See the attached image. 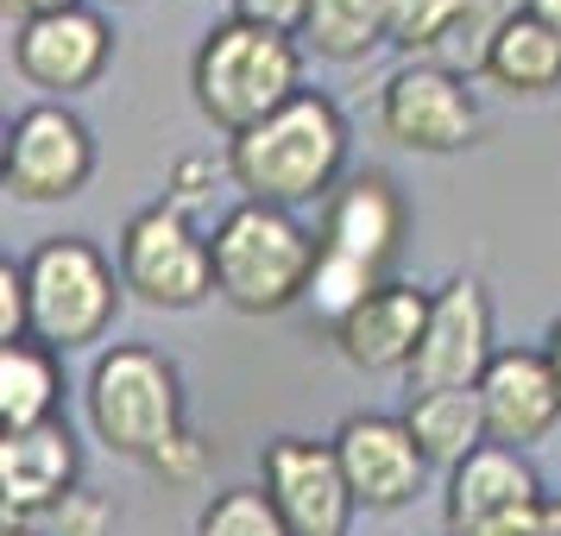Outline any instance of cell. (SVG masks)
Instances as JSON below:
<instances>
[{"label": "cell", "instance_id": "cell-1", "mask_svg": "<svg viewBox=\"0 0 561 536\" xmlns=\"http://www.w3.org/2000/svg\"><path fill=\"white\" fill-rule=\"evenodd\" d=\"M82 417L107 455L139 460L158 480L203 474V442L190 435L178 360L146 347V341H114L95 354L89 379H82Z\"/></svg>", "mask_w": 561, "mask_h": 536}, {"label": "cell", "instance_id": "cell-2", "mask_svg": "<svg viewBox=\"0 0 561 536\" xmlns=\"http://www.w3.org/2000/svg\"><path fill=\"white\" fill-rule=\"evenodd\" d=\"M347 114L334 107V95L304 89L290 107H278L272 121H259L253 133L228 139V178L240 190V203L265 208H309L329 203L341 178H347Z\"/></svg>", "mask_w": 561, "mask_h": 536}, {"label": "cell", "instance_id": "cell-3", "mask_svg": "<svg viewBox=\"0 0 561 536\" xmlns=\"http://www.w3.org/2000/svg\"><path fill=\"white\" fill-rule=\"evenodd\" d=\"M190 95L208 127L240 139L304 95V45L228 13L221 26L203 32V45L190 57Z\"/></svg>", "mask_w": 561, "mask_h": 536}, {"label": "cell", "instance_id": "cell-4", "mask_svg": "<svg viewBox=\"0 0 561 536\" xmlns=\"http://www.w3.org/2000/svg\"><path fill=\"white\" fill-rule=\"evenodd\" d=\"M215 297L240 316H284L309 304V278L322 259V233L297 221V208L233 203L215 233Z\"/></svg>", "mask_w": 561, "mask_h": 536}, {"label": "cell", "instance_id": "cell-5", "mask_svg": "<svg viewBox=\"0 0 561 536\" xmlns=\"http://www.w3.org/2000/svg\"><path fill=\"white\" fill-rule=\"evenodd\" d=\"M121 297H127V278L89 233H51L26 253L32 341H45L51 354L95 347L114 329Z\"/></svg>", "mask_w": 561, "mask_h": 536}, {"label": "cell", "instance_id": "cell-6", "mask_svg": "<svg viewBox=\"0 0 561 536\" xmlns=\"http://www.w3.org/2000/svg\"><path fill=\"white\" fill-rule=\"evenodd\" d=\"M114 265L133 297L152 309H196L215 297V247L196 228V215H183L164 196L127 215V228L114 240Z\"/></svg>", "mask_w": 561, "mask_h": 536}, {"label": "cell", "instance_id": "cell-7", "mask_svg": "<svg viewBox=\"0 0 561 536\" xmlns=\"http://www.w3.org/2000/svg\"><path fill=\"white\" fill-rule=\"evenodd\" d=\"M480 95L442 57H404L379 89V133L404 152L455 158L480 139Z\"/></svg>", "mask_w": 561, "mask_h": 536}, {"label": "cell", "instance_id": "cell-8", "mask_svg": "<svg viewBox=\"0 0 561 536\" xmlns=\"http://www.w3.org/2000/svg\"><path fill=\"white\" fill-rule=\"evenodd\" d=\"M95 178V133L70 102H32L7 121L0 183L13 203H70Z\"/></svg>", "mask_w": 561, "mask_h": 536}, {"label": "cell", "instance_id": "cell-9", "mask_svg": "<svg viewBox=\"0 0 561 536\" xmlns=\"http://www.w3.org/2000/svg\"><path fill=\"white\" fill-rule=\"evenodd\" d=\"M499 360V329H492V297L480 278H448L430 290V322L423 347L410 360V391H480L485 366Z\"/></svg>", "mask_w": 561, "mask_h": 536}, {"label": "cell", "instance_id": "cell-10", "mask_svg": "<svg viewBox=\"0 0 561 536\" xmlns=\"http://www.w3.org/2000/svg\"><path fill=\"white\" fill-rule=\"evenodd\" d=\"M259 486L290 524V536H354V486L341 474L334 442L316 435H272L259 448Z\"/></svg>", "mask_w": 561, "mask_h": 536}, {"label": "cell", "instance_id": "cell-11", "mask_svg": "<svg viewBox=\"0 0 561 536\" xmlns=\"http://www.w3.org/2000/svg\"><path fill=\"white\" fill-rule=\"evenodd\" d=\"M549 505V492L536 480L524 448L485 442L473 460H460L442 492L448 536H536V517Z\"/></svg>", "mask_w": 561, "mask_h": 536}, {"label": "cell", "instance_id": "cell-12", "mask_svg": "<svg viewBox=\"0 0 561 536\" xmlns=\"http://www.w3.org/2000/svg\"><path fill=\"white\" fill-rule=\"evenodd\" d=\"M107 64H114V26L89 0L70 13H51V20L13 26V70H20V82L45 89V102H70L82 89H95Z\"/></svg>", "mask_w": 561, "mask_h": 536}, {"label": "cell", "instance_id": "cell-13", "mask_svg": "<svg viewBox=\"0 0 561 536\" xmlns=\"http://www.w3.org/2000/svg\"><path fill=\"white\" fill-rule=\"evenodd\" d=\"M316 233H322L329 253L391 278V265L404 253V233H410V203H404V190H398V178L379 171V164L347 171L341 190L322 203V228Z\"/></svg>", "mask_w": 561, "mask_h": 536}, {"label": "cell", "instance_id": "cell-14", "mask_svg": "<svg viewBox=\"0 0 561 536\" xmlns=\"http://www.w3.org/2000/svg\"><path fill=\"white\" fill-rule=\"evenodd\" d=\"M329 442H334V455H341V474L354 486V499L366 511H404L423 492V480H430V460H423L404 417L354 410V417H341V430Z\"/></svg>", "mask_w": 561, "mask_h": 536}, {"label": "cell", "instance_id": "cell-15", "mask_svg": "<svg viewBox=\"0 0 561 536\" xmlns=\"http://www.w3.org/2000/svg\"><path fill=\"white\" fill-rule=\"evenodd\" d=\"M480 404H485V430L499 448H536L549 442L561 423V385L549 373L542 347H499V360L485 366L480 379Z\"/></svg>", "mask_w": 561, "mask_h": 536}, {"label": "cell", "instance_id": "cell-16", "mask_svg": "<svg viewBox=\"0 0 561 536\" xmlns=\"http://www.w3.org/2000/svg\"><path fill=\"white\" fill-rule=\"evenodd\" d=\"M423 322H430V290H416L410 278H385L354 316L334 322L329 341L359 373H410L423 347Z\"/></svg>", "mask_w": 561, "mask_h": 536}, {"label": "cell", "instance_id": "cell-17", "mask_svg": "<svg viewBox=\"0 0 561 536\" xmlns=\"http://www.w3.org/2000/svg\"><path fill=\"white\" fill-rule=\"evenodd\" d=\"M82 486V448L70 423L7 435L0 442V492H7V524H32L51 505H64Z\"/></svg>", "mask_w": 561, "mask_h": 536}, {"label": "cell", "instance_id": "cell-18", "mask_svg": "<svg viewBox=\"0 0 561 536\" xmlns=\"http://www.w3.org/2000/svg\"><path fill=\"white\" fill-rule=\"evenodd\" d=\"M480 77L492 89H505V95H549V89H561V32H549L524 7L499 13V26L485 32Z\"/></svg>", "mask_w": 561, "mask_h": 536}, {"label": "cell", "instance_id": "cell-19", "mask_svg": "<svg viewBox=\"0 0 561 536\" xmlns=\"http://www.w3.org/2000/svg\"><path fill=\"white\" fill-rule=\"evenodd\" d=\"M404 423H410V435H416L423 460L442 467V474H455L460 460H473L485 442H492L480 391H410Z\"/></svg>", "mask_w": 561, "mask_h": 536}, {"label": "cell", "instance_id": "cell-20", "mask_svg": "<svg viewBox=\"0 0 561 536\" xmlns=\"http://www.w3.org/2000/svg\"><path fill=\"white\" fill-rule=\"evenodd\" d=\"M57 404H64V366L45 341H13L0 347V430L26 435L57 423Z\"/></svg>", "mask_w": 561, "mask_h": 536}, {"label": "cell", "instance_id": "cell-21", "mask_svg": "<svg viewBox=\"0 0 561 536\" xmlns=\"http://www.w3.org/2000/svg\"><path fill=\"white\" fill-rule=\"evenodd\" d=\"M297 45L316 52L322 64H366L379 45H391L385 38V0H316Z\"/></svg>", "mask_w": 561, "mask_h": 536}, {"label": "cell", "instance_id": "cell-22", "mask_svg": "<svg viewBox=\"0 0 561 536\" xmlns=\"http://www.w3.org/2000/svg\"><path fill=\"white\" fill-rule=\"evenodd\" d=\"M473 7L480 0H385V38L404 57H442L455 52Z\"/></svg>", "mask_w": 561, "mask_h": 536}, {"label": "cell", "instance_id": "cell-23", "mask_svg": "<svg viewBox=\"0 0 561 536\" xmlns=\"http://www.w3.org/2000/svg\"><path fill=\"white\" fill-rule=\"evenodd\" d=\"M190 536H290V524L265 499V486H221V492L203 499Z\"/></svg>", "mask_w": 561, "mask_h": 536}, {"label": "cell", "instance_id": "cell-24", "mask_svg": "<svg viewBox=\"0 0 561 536\" xmlns=\"http://www.w3.org/2000/svg\"><path fill=\"white\" fill-rule=\"evenodd\" d=\"M32 531L38 536H114V505H107L102 492L77 486L64 505H51L45 517H32Z\"/></svg>", "mask_w": 561, "mask_h": 536}, {"label": "cell", "instance_id": "cell-25", "mask_svg": "<svg viewBox=\"0 0 561 536\" xmlns=\"http://www.w3.org/2000/svg\"><path fill=\"white\" fill-rule=\"evenodd\" d=\"M32 341V304H26V259H0V347Z\"/></svg>", "mask_w": 561, "mask_h": 536}, {"label": "cell", "instance_id": "cell-26", "mask_svg": "<svg viewBox=\"0 0 561 536\" xmlns=\"http://www.w3.org/2000/svg\"><path fill=\"white\" fill-rule=\"evenodd\" d=\"M309 7H316V0H233V20L265 26V32H284V38H304Z\"/></svg>", "mask_w": 561, "mask_h": 536}, {"label": "cell", "instance_id": "cell-27", "mask_svg": "<svg viewBox=\"0 0 561 536\" xmlns=\"http://www.w3.org/2000/svg\"><path fill=\"white\" fill-rule=\"evenodd\" d=\"M82 0H0V13H7V26H32V20H51V13H70Z\"/></svg>", "mask_w": 561, "mask_h": 536}, {"label": "cell", "instance_id": "cell-28", "mask_svg": "<svg viewBox=\"0 0 561 536\" xmlns=\"http://www.w3.org/2000/svg\"><path fill=\"white\" fill-rule=\"evenodd\" d=\"M517 7H524V13H536L549 32H561V0H517Z\"/></svg>", "mask_w": 561, "mask_h": 536}, {"label": "cell", "instance_id": "cell-29", "mask_svg": "<svg viewBox=\"0 0 561 536\" xmlns=\"http://www.w3.org/2000/svg\"><path fill=\"white\" fill-rule=\"evenodd\" d=\"M542 354H549V373H556V385H561V316L549 322V334H542Z\"/></svg>", "mask_w": 561, "mask_h": 536}, {"label": "cell", "instance_id": "cell-30", "mask_svg": "<svg viewBox=\"0 0 561 536\" xmlns=\"http://www.w3.org/2000/svg\"><path fill=\"white\" fill-rule=\"evenodd\" d=\"M536 536H561V499H549V505H542V517H536Z\"/></svg>", "mask_w": 561, "mask_h": 536}, {"label": "cell", "instance_id": "cell-31", "mask_svg": "<svg viewBox=\"0 0 561 536\" xmlns=\"http://www.w3.org/2000/svg\"><path fill=\"white\" fill-rule=\"evenodd\" d=\"M0 536H38V531H32V524H7Z\"/></svg>", "mask_w": 561, "mask_h": 536}, {"label": "cell", "instance_id": "cell-32", "mask_svg": "<svg viewBox=\"0 0 561 536\" xmlns=\"http://www.w3.org/2000/svg\"><path fill=\"white\" fill-rule=\"evenodd\" d=\"M121 7H127V0H121Z\"/></svg>", "mask_w": 561, "mask_h": 536}, {"label": "cell", "instance_id": "cell-33", "mask_svg": "<svg viewBox=\"0 0 561 536\" xmlns=\"http://www.w3.org/2000/svg\"><path fill=\"white\" fill-rule=\"evenodd\" d=\"M480 7H485V0H480Z\"/></svg>", "mask_w": 561, "mask_h": 536}]
</instances>
